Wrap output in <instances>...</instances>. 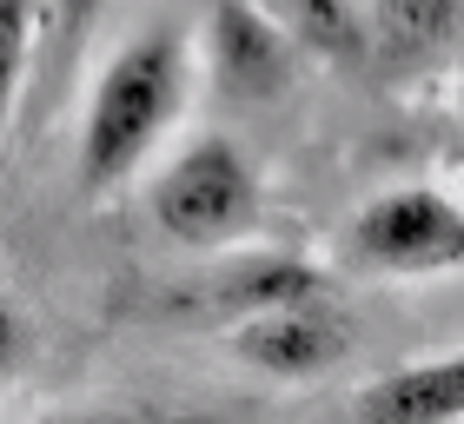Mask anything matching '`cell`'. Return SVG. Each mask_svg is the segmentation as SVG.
<instances>
[{"label": "cell", "instance_id": "7", "mask_svg": "<svg viewBox=\"0 0 464 424\" xmlns=\"http://www.w3.org/2000/svg\"><path fill=\"white\" fill-rule=\"evenodd\" d=\"M319 292V272L305 259H279V252H259V259H232L213 272V285L193 292V305H206L213 318H252L266 305H285V299H305Z\"/></svg>", "mask_w": 464, "mask_h": 424}, {"label": "cell", "instance_id": "8", "mask_svg": "<svg viewBox=\"0 0 464 424\" xmlns=\"http://www.w3.org/2000/svg\"><path fill=\"white\" fill-rule=\"evenodd\" d=\"M266 14L279 20L285 40H299L312 53H332V60L365 53V20L352 14V0H266Z\"/></svg>", "mask_w": 464, "mask_h": 424}, {"label": "cell", "instance_id": "6", "mask_svg": "<svg viewBox=\"0 0 464 424\" xmlns=\"http://www.w3.org/2000/svg\"><path fill=\"white\" fill-rule=\"evenodd\" d=\"M358 418L372 424H445L464 418V352L451 358H425L392 378H378L372 391H358Z\"/></svg>", "mask_w": 464, "mask_h": 424}, {"label": "cell", "instance_id": "11", "mask_svg": "<svg viewBox=\"0 0 464 424\" xmlns=\"http://www.w3.org/2000/svg\"><path fill=\"white\" fill-rule=\"evenodd\" d=\"M20 352H27V318H20L7 299H0V378L20 365Z\"/></svg>", "mask_w": 464, "mask_h": 424}, {"label": "cell", "instance_id": "2", "mask_svg": "<svg viewBox=\"0 0 464 424\" xmlns=\"http://www.w3.org/2000/svg\"><path fill=\"white\" fill-rule=\"evenodd\" d=\"M146 212L179 246H232L259 219V179H252V166L232 140L206 133L153 179Z\"/></svg>", "mask_w": 464, "mask_h": 424}, {"label": "cell", "instance_id": "1", "mask_svg": "<svg viewBox=\"0 0 464 424\" xmlns=\"http://www.w3.org/2000/svg\"><path fill=\"white\" fill-rule=\"evenodd\" d=\"M186 93V47L179 34H140L107 60L87 106V126H80V186L87 193H107L120 186L133 166L153 153V140L166 133L173 106Z\"/></svg>", "mask_w": 464, "mask_h": 424}, {"label": "cell", "instance_id": "10", "mask_svg": "<svg viewBox=\"0 0 464 424\" xmlns=\"http://www.w3.org/2000/svg\"><path fill=\"white\" fill-rule=\"evenodd\" d=\"M27 40H34L27 0H0V120H7V106H14L20 73H27Z\"/></svg>", "mask_w": 464, "mask_h": 424}, {"label": "cell", "instance_id": "12", "mask_svg": "<svg viewBox=\"0 0 464 424\" xmlns=\"http://www.w3.org/2000/svg\"><path fill=\"white\" fill-rule=\"evenodd\" d=\"M93 7H100V0H60V34H87V20H93Z\"/></svg>", "mask_w": 464, "mask_h": 424}, {"label": "cell", "instance_id": "4", "mask_svg": "<svg viewBox=\"0 0 464 424\" xmlns=\"http://www.w3.org/2000/svg\"><path fill=\"white\" fill-rule=\"evenodd\" d=\"M232 352L246 365H259L266 378H319L352 352V325L319 292H305V299H285V305H266V312L239 318Z\"/></svg>", "mask_w": 464, "mask_h": 424}, {"label": "cell", "instance_id": "3", "mask_svg": "<svg viewBox=\"0 0 464 424\" xmlns=\"http://www.w3.org/2000/svg\"><path fill=\"white\" fill-rule=\"evenodd\" d=\"M352 259L392 279H431L464 265V206L431 186H398L378 193L352 219Z\"/></svg>", "mask_w": 464, "mask_h": 424}, {"label": "cell", "instance_id": "5", "mask_svg": "<svg viewBox=\"0 0 464 424\" xmlns=\"http://www.w3.org/2000/svg\"><path fill=\"white\" fill-rule=\"evenodd\" d=\"M285 47L292 40L279 34V20L252 0H219L213 7V60H219V80L226 93L239 100H266L285 87Z\"/></svg>", "mask_w": 464, "mask_h": 424}, {"label": "cell", "instance_id": "9", "mask_svg": "<svg viewBox=\"0 0 464 424\" xmlns=\"http://www.w3.org/2000/svg\"><path fill=\"white\" fill-rule=\"evenodd\" d=\"M464 27V0H372V34L392 53H431Z\"/></svg>", "mask_w": 464, "mask_h": 424}]
</instances>
